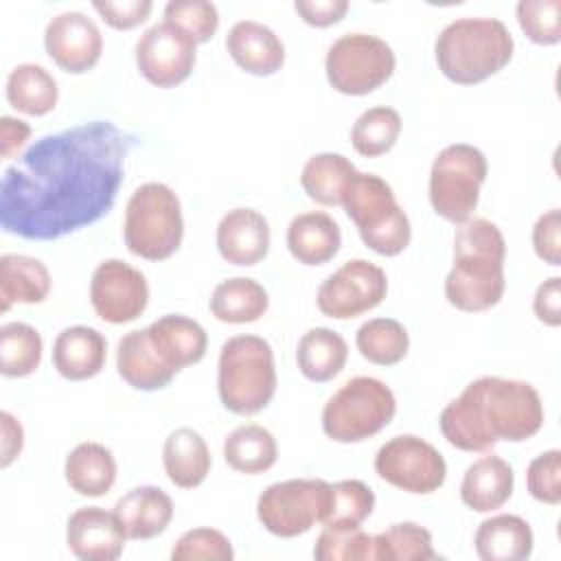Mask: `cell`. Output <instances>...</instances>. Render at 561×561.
<instances>
[{"mask_svg":"<svg viewBox=\"0 0 561 561\" xmlns=\"http://www.w3.org/2000/svg\"><path fill=\"white\" fill-rule=\"evenodd\" d=\"M136 136L90 121L35 140L0 182V226L31 241H53L105 217L125 178Z\"/></svg>","mask_w":561,"mask_h":561,"instance_id":"cell-1","label":"cell"},{"mask_svg":"<svg viewBox=\"0 0 561 561\" xmlns=\"http://www.w3.org/2000/svg\"><path fill=\"white\" fill-rule=\"evenodd\" d=\"M543 425L537 388L522 379L480 377L465 386L438 416L443 438L462 451H489L500 440L522 443Z\"/></svg>","mask_w":561,"mask_h":561,"instance_id":"cell-2","label":"cell"},{"mask_svg":"<svg viewBox=\"0 0 561 561\" xmlns=\"http://www.w3.org/2000/svg\"><path fill=\"white\" fill-rule=\"evenodd\" d=\"M506 241L502 230L484 219L458 224L454 234V265L445 276V298L460 311H486L495 307L506 287Z\"/></svg>","mask_w":561,"mask_h":561,"instance_id":"cell-3","label":"cell"},{"mask_svg":"<svg viewBox=\"0 0 561 561\" xmlns=\"http://www.w3.org/2000/svg\"><path fill=\"white\" fill-rule=\"evenodd\" d=\"M513 50V35L497 18H458L434 42L438 70L458 85H473L500 72Z\"/></svg>","mask_w":561,"mask_h":561,"instance_id":"cell-4","label":"cell"},{"mask_svg":"<svg viewBox=\"0 0 561 561\" xmlns=\"http://www.w3.org/2000/svg\"><path fill=\"white\" fill-rule=\"evenodd\" d=\"M217 392L232 414L250 416L265 410L276 392L270 342L250 333L228 337L219 351Z\"/></svg>","mask_w":561,"mask_h":561,"instance_id":"cell-5","label":"cell"},{"mask_svg":"<svg viewBox=\"0 0 561 561\" xmlns=\"http://www.w3.org/2000/svg\"><path fill=\"white\" fill-rule=\"evenodd\" d=\"M342 206L373 252L397 256L410 245V219L383 178L355 171L344 188Z\"/></svg>","mask_w":561,"mask_h":561,"instance_id":"cell-6","label":"cell"},{"mask_svg":"<svg viewBox=\"0 0 561 561\" xmlns=\"http://www.w3.org/2000/svg\"><path fill=\"white\" fill-rule=\"evenodd\" d=\"M123 237L127 250L140 259L173 256L184 237L182 204L175 191L162 182L140 184L127 199Z\"/></svg>","mask_w":561,"mask_h":561,"instance_id":"cell-7","label":"cell"},{"mask_svg":"<svg viewBox=\"0 0 561 561\" xmlns=\"http://www.w3.org/2000/svg\"><path fill=\"white\" fill-rule=\"evenodd\" d=\"M397 414L390 386L377 377H353L322 408V432L335 443H362L379 434Z\"/></svg>","mask_w":561,"mask_h":561,"instance_id":"cell-8","label":"cell"},{"mask_svg":"<svg viewBox=\"0 0 561 561\" xmlns=\"http://www.w3.org/2000/svg\"><path fill=\"white\" fill-rule=\"evenodd\" d=\"M489 164L484 153L467 142H454L438 151L430 169V204L451 224L471 219Z\"/></svg>","mask_w":561,"mask_h":561,"instance_id":"cell-9","label":"cell"},{"mask_svg":"<svg viewBox=\"0 0 561 561\" xmlns=\"http://www.w3.org/2000/svg\"><path fill=\"white\" fill-rule=\"evenodd\" d=\"M397 59L390 44L370 33H344L327 50L324 70L333 90L364 96L383 85Z\"/></svg>","mask_w":561,"mask_h":561,"instance_id":"cell-10","label":"cell"},{"mask_svg":"<svg viewBox=\"0 0 561 561\" xmlns=\"http://www.w3.org/2000/svg\"><path fill=\"white\" fill-rule=\"evenodd\" d=\"M329 482L320 478H291L270 484L256 500V517L276 537L291 539L322 524Z\"/></svg>","mask_w":561,"mask_h":561,"instance_id":"cell-11","label":"cell"},{"mask_svg":"<svg viewBox=\"0 0 561 561\" xmlns=\"http://www.w3.org/2000/svg\"><path fill=\"white\" fill-rule=\"evenodd\" d=\"M375 471L383 482L405 493L427 495L445 484L447 462L425 438L399 434L377 449Z\"/></svg>","mask_w":561,"mask_h":561,"instance_id":"cell-12","label":"cell"},{"mask_svg":"<svg viewBox=\"0 0 561 561\" xmlns=\"http://www.w3.org/2000/svg\"><path fill=\"white\" fill-rule=\"evenodd\" d=\"M386 294V272L366 259H351L320 283L316 302L324 316L348 320L381 305Z\"/></svg>","mask_w":561,"mask_h":561,"instance_id":"cell-13","label":"cell"},{"mask_svg":"<svg viewBox=\"0 0 561 561\" xmlns=\"http://www.w3.org/2000/svg\"><path fill=\"white\" fill-rule=\"evenodd\" d=\"M90 302L94 313L110 324L131 322L147 309V278L121 259H105L92 272Z\"/></svg>","mask_w":561,"mask_h":561,"instance_id":"cell-14","label":"cell"},{"mask_svg":"<svg viewBox=\"0 0 561 561\" xmlns=\"http://www.w3.org/2000/svg\"><path fill=\"white\" fill-rule=\"evenodd\" d=\"M197 61V44L169 22L149 26L136 42V66L158 88H175L188 79Z\"/></svg>","mask_w":561,"mask_h":561,"instance_id":"cell-15","label":"cell"},{"mask_svg":"<svg viewBox=\"0 0 561 561\" xmlns=\"http://www.w3.org/2000/svg\"><path fill=\"white\" fill-rule=\"evenodd\" d=\"M48 57L70 75L92 70L103 53V35L92 18L81 11H61L44 31Z\"/></svg>","mask_w":561,"mask_h":561,"instance_id":"cell-16","label":"cell"},{"mask_svg":"<svg viewBox=\"0 0 561 561\" xmlns=\"http://www.w3.org/2000/svg\"><path fill=\"white\" fill-rule=\"evenodd\" d=\"M127 535L116 517L101 506L77 508L66 522V543L81 561H116Z\"/></svg>","mask_w":561,"mask_h":561,"instance_id":"cell-17","label":"cell"},{"mask_svg":"<svg viewBox=\"0 0 561 561\" xmlns=\"http://www.w3.org/2000/svg\"><path fill=\"white\" fill-rule=\"evenodd\" d=\"M217 250L232 265H256L270 252V224L254 208H232L217 224Z\"/></svg>","mask_w":561,"mask_h":561,"instance_id":"cell-18","label":"cell"},{"mask_svg":"<svg viewBox=\"0 0 561 561\" xmlns=\"http://www.w3.org/2000/svg\"><path fill=\"white\" fill-rule=\"evenodd\" d=\"M147 335L162 364L175 375L182 368L197 364L208 348V335L204 327L182 313L160 316L147 327Z\"/></svg>","mask_w":561,"mask_h":561,"instance_id":"cell-19","label":"cell"},{"mask_svg":"<svg viewBox=\"0 0 561 561\" xmlns=\"http://www.w3.org/2000/svg\"><path fill=\"white\" fill-rule=\"evenodd\" d=\"M226 48L232 61L254 75L270 77L285 64V46L280 37L256 20H239L226 35Z\"/></svg>","mask_w":561,"mask_h":561,"instance_id":"cell-20","label":"cell"},{"mask_svg":"<svg viewBox=\"0 0 561 561\" xmlns=\"http://www.w3.org/2000/svg\"><path fill=\"white\" fill-rule=\"evenodd\" d=\"M107 357V342L101 331L72 324L57 333L53 344V366L64 379L83 381L101 373Z\"/></svg>","mask_w":561,"mask_h":561,"instance_id":"cell-21","label":"cell"},{"mask_svg":"<svg viewBox=\"0 0 561 561\" xmlns=\"http://www.w3.org/2000/svg\"><path fill=\"white\" fill-rule=\"evenodd\" d=\"M127 539L145 541L162 535L173 519V500L160 486L142 484L127 491L114 506Z\"/></svg>","mask_w":561,"mask_h":561,"instance_id":"cell-22","label":"cell"},{"mask_svg":"<svg viewBox=\"0 0 561 561\" xmlns=\"http://www.w3.org/2000/svg\"><path fill=\"white\" fill-rule=\"evenodd\" d=\"M513 486V467L504 458L489 454L467 467L460 482V500L476 513H491L511 500Z\"/></svg>","mask_w":561,"mask_h":561,"instance_id":"cell-23","label":"cell"},{"mask_svg":"<svg viewBox=\"0 0 561 561\" xmlns=\"http://www.w3.org/2000/svg\"><path fill=\"white\" fill-rule=\"evenodd\" d=\"M342 245L337 221L324 210H307L296 215L287 226V248L302 265L329 263Z\"/></svg>","mask_w":561,"mask_h":561,"instance_id":"cell-24","label":"cell"},{"mask_svg":"<svg viewBox=\"0 0 561 561\" xmlns=\"http://www.w3.org/2000/svg\"><path fill=\"white\" fill-rule=\"evenodd\" d=\"M533 546L530 524L511 513L484 519L473 535V548L482 561H524L533 554Z\"/></svg>","mask_w":561,"mask_h":561,"instance_id":"cell-25","label":"cell"},{"mask_svg":"<svg viewBox=\"0 0 561 561\" xmlns=\"http://www.w3.org/2000/svg\"><path fill=\"white\" fill-rule=\"evenodd\" d=\"M116 370L136 390H160L171 383L175 373L162 364L153 351L147 329L125 333L116 346Z\"/></svg>","mask_w":561,"mask_h":561,"instance_id":"cell-26","label":"cell"},{"mask_svg":"<svg viewBox=\"0 0 561 561\" xmlns=\"http://www.w3.org/2000/svg\"><path fill=\"white\" fill-rule=\"evenodd\" d=\"M210 451L202 434L193 427L173 430L162 447V467L171 484L180 489L199 486L210 471Z\"/></svg>","mask_w":561,"mask_h":561,"instance_id":"cell-27","label":"cell"},{"mask_svg":"<svg viewBox=\"0 0 561 561\" xmlns=\"http://www.w3.org/2000/svg\"><path fill=\"white\" fill-rule=\"evenodd\" d=\"M64 476L75 493L101 497L116 482V460L105 445L85 440L66 456Z\"/></svg>","mask_w":561,"mask_h":561,"instance_id":"cell-28","label":"cell"},{"mask_svg":"<svg viewBox=\"0 0 561 561\" xmlns=\"http://www.w3.org/2000/svg\"><path fill=\"white\" fill-rule=\"evenodd\" d=\"M50 291L48 267L26 254L0 256V311L7 313L11 305L42 302Z\"/></svg>","mask_w":561,"mask_h":561,"instance_id":"cell-29","label":"cell"},{"mask_svg":"<svg viewBox=\"0 0 561 561\" xmlns=\"http://www.w3.org/2000/svg\"><path fill=\"white\" fill-rule=\"evenodd\" d=\"M348 359L346 340L327 327H316L302 333L296 346V364L302 377L316 383L337 377Z\"/></svg>","mask_w":561,"mask_h":561,"instance_id":"cell-30","label":"cell"},{"mask_svg":"<svg viewBox=\"0 0 561 561\" xmlns=\"http://www.w3.org/2000/svg\"><path fill=\"white\" fill-rule=\"evenodd\" d=\"M270 298L265 287L248 276H234L221 280L210 294V313L219 322L248 324L256 322L267 311Z\"/></svg>","mask_w":561,"mask_h":561,"instance_id":"cell-31","label":"cell"},{"mask_svg":"<svg viewBox=\"0 0 561 561\" xmlns=\"http://www.w3.org/2000/svg\"><path fill=\"white\" fill-rule=\"evenodd\" d=\"M7 101L28 116H44L55 110L59 88L55 77L39 64H18L7 77Z\"/></svg>","mask_w":561,"mask_h":561,"instance_id":"cell-32","label":"cell"},{"mask_svg":"<svg viewBox=\"0 0 561 561\" xmlns=\"http://www.w3.org/2000/svg\"><path fill=\"white\" fill-rule=\"evenodd\" d=\"M278 445L274 434L256 423L234 427L224 440V460L230 469L248 476L263 473L274 467Z\"/></svg>","mask_w":561,"mask_h":561,"instance_id":"cell-33","label":"cell"},{"mask_svg":"<svg viewBox=\"0 0 561 561\" xmlns=\"http://www.w3.org/2000/svg\"><path fill=\"white\" fill-rule=\"evenodd\" d=\"M355 164L333 151L311 156L300 171V186L320 206H340L344 188L355 173Z\"/></svg>","mask_w":561,"mask_h":561,"instance_id":"cell-34","label":"cell"},{"mask_svg":"<svg viewBox=\"0 0 561 561\" xmlns=\"http://www.w3.org/2000/svg\"><path fill=\"white\" fill-rule=\"evenodd\" d=\"M355 346L370 364L394 366L408 355L410 335L394 318H373L357 329Z\"/></svg>","mask_w":561,"mask_h":561,"instance_id":"cell-35","label":"cell"},{"mask_svg":"<svg viewBox=\"0 0 561 561\" xmlns=\"http://www.w3.org/2000/svg\"><path fill=\"white\" fill-rule=\"evenodd\" d=\"M42 335L26 322L0 327V373L4 377H28L42 362Z\"/></svg>","mask_w":561,"mask_h":561,"instance_id":"cell-36","label":"cell"},{"mask_svg":"<svg viewBox=\"0 0 561 561\" xmlns=\"http://www.w3.org/2000/svg\"><path fill=\"white\" fill-rule=\"evenodd\" d=\"M401 134V116L394 107L375 105L357 116L351 129V145L364 158L388 153Z\"/></svg>","mask_w":561,"mask_h":561,"instance_id":"cell-37","label":"cell"},{"mask_svg":"<svg viewBox=\"0 0 561 561\" xmlns=\"http://www.w3.org/2000/svg\"><path fill=\"white\" fill-rule=\"evenodd\" d=\"M375 561H430L436 559L432 533L416 522L390 524L383 533L373 535Z\"/></svg>","mask_w":561,"mask_h":561,"instance_id":"cell-38","label":"cell"},{"mask_svg":"<svg viewBox=\"0 0 561 561\" xmlns=\"http://www.w3.org/2000/svg\"><path fill=\"white\" fill-rule=\"evenodd\" d=\"M375 508V493L362 480H340L329 486L324 526H362Z\"/></svg>","mask_w":561,"mask_h":561,"instance_id":"cell-39","label":"cell"},{"mask_svg":"<svg viewBox=\"0 0 561 561\" xmlns=\"http://www.w3.org/2000/svg\"><path fill=\"white\" fill-rule=\"evenodd\" d=\"M313 557L318 561H375V539L359 526H324Z\"/></svg>","mask_w":561,"mask_h":561,"instance_id":"cell-40","label":"cell"},{"mask_svg":"<svg viewBox=\"0 0 561 561\" xmlns=\"http://www.w3.org/2000/svg\"><path fill=\"white\" fill-rule=\"evenodd\" d=\"M164 22L186 33L195 44H204L219 28V13L208 0H171L164 4Z\"/></svg>","mask_w":561,"mask_h":561,"instance_id":"cell-41","label":"cell"},{"mask_svg":"<svg viewBox=\"0 0 561 561\" xmlns=\"http://www.w3.org/2000/svg\"><path fill=\"white\" fill-rule=\"evenodd\" d=\"M515 13L530 42L539 46L561 42V0H519Z\"/></svg>","mask_w":561,"mask_h":561,"instance_id":"cell-42","label":"cell"},{"mask_svg":"<svg viewBox=\"0 0 561 561\" xmlns=\"http://www.w3.org/2000/svg\"><path fill=\"white\" fill-rule=\"evenodd\" d=\"M173 561H232L234 550L230 539L215 528L199 526L186 530L171 550Z\"/></svg>","mask_w":561,"mask_h":561,"instance_id":"cell-43","label":"cell"},{"mask_svg":"<svg viewBox=\"0 0 561 561\" xmlns=\"http://www.w3.org/2000/svg\"><path fill=\"white\" fill-rule=\"evenodd\" d=\"M526 489L541 504L557 506L561 502V451L559 449H548L528 462Z\"/></svg>","mask_w":561,"mask_h":561,"instance_id":"cell-44","label":"cell"},{"mask_svg":"<svg viewBox=\"0 0 561 561\" xmlns=\"http://www.w3.org/2000/svg\"><path fill=\"white\" fill-rule=\"evenodd\" d=\"M533 250L548 265H561V210L541 213L533 226Z\"/></svg>","mask_w":561,"mask_h":561,"instance_id":"cell-45","label":"cell"},{"mask_svg":"<svg viewBox=\"0 0 561 561\" xmlns=\"http://www.w3.org/2000/svg\"><path fill=\"white\" fill-rule=\"evenodd\" d=\"M92 7L105 24L118 31H129L142 24L153 9L151 0H94Z\"/></svg>","mask_w":561,"mask_h":561,"instance_id":"cell-46","label":"cell"},{"mask_svg":"<svg viewBox=\"0 0 561 561\" xmlns=\"http://www.w3.org/2000/svg\"><path fill=\"white\" fill-rule=\"evenodd\" d=\"M294 9L307 24L324 28L346 15L348 0H296Z\"/></svg>","mask_w":561,"mask_h":561,"instance_id":"cell-47","label":"cell"},{"mask_svg":"<svg viewBox=\"0 0 561 561\" xmlns=\"http://www.w3.org/2000/svg\"><path fill=\"white\" fill-rule=\"evenodd\" d=\"M533 311L537 320L548 327L561 324V278L559 276H550L537 287L533 298Z\"/></svg>","mask_w":561,"mask_h":561,"instance_id":"cell-48","label":"cell"},{"mask_svg":"<svg viewBox=\"0 0 561 561\" xmlns=\"http://www.w3.org/2000/svg\"><path fill=\"white\" fill-rule=\"evenodd\" d=\"M0 427H2V440H0V449H2V458H0V467L7 469L22 451L24 447V430L20 425V421L11 414V412H0Z\"/></svg>","mask_w":561,"mask_h":561,"instance_id":"cell-49","label":"cell"},{"mask_svg":"<svg viewBox=\"0 0 561 561\" xmlns=\"http://www.w3.org/2000/svg\"><path fill=\"white\" fill-rule=\"evenodd\" d=\"M31 127L13 116L0 118V156L2 160H11L28 140Z\"/></svg>","mask_w":561,"mask_h":561,"instance_id":"cell-50","label":"cell"}]
</instances>
